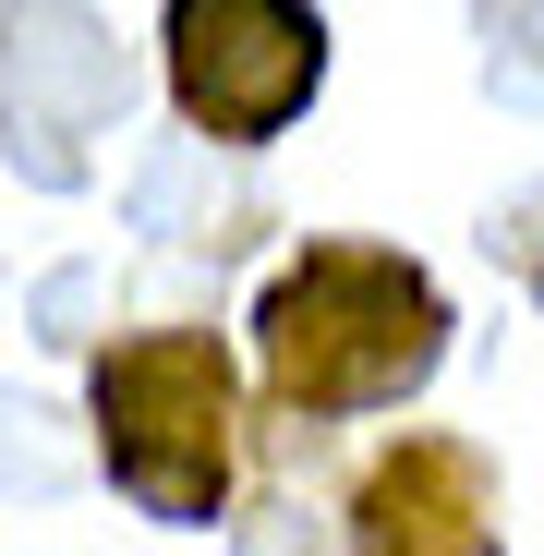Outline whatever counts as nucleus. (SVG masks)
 <instances>
[{
	"label": "nucleus",
	"mask_w": 544,
	"mask_h": 556,
	"mask_svg": "<svg viewBox=\"0 0 544 556\" xmlns=\"http://www.w3.org/2000/svg\"><path fill=\"white\" fill-rule=\"evenodd\" d=\"M254 351H266V388L291 412H388L435 376L447 303L423 266H400L376 242H327L254 303Z\"/></svg>",
	"instance_id": "nucleus-1"
},
{
	"label": "nucleus",
	"mask_w": 544,
	"mask_h": 556,
	"mask_svg": "<svg viewBox=\"0 0 544 556\" xmlns=\"http://www.w3.org/2000/svg\"><path fill=\"white\" fill-rule=\"evenodd\" d=\"M98 447H110V484L146 520H169V532L218 520V496H230V363H218V339H194V327L122 339L98 363Z\"/></svg>",
	"instance_id": "nucleus-2"
},
{
	"label": "nucleus",
	"mask_w": 544,
	"mask_h": 556,
	"mask_svg": "<svg viewBox=\"0 0 544 556\" xmlns=\"http://www.w3.org/2000/svg\"><path fill=\"white\" fill-rule=\"evenodd\" d=\"M327 85V25L315 0H169V98L218 146L291 134Z\"/></svg>",
	"instance_id": "nucleus-3"
}]
</instances>
